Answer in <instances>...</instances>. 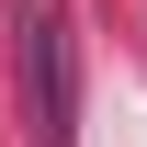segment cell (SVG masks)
Masks as SVG:
<instances>
[{
	"label": "cell",
	"instance_id": "6da1fadb",
	"mask_svg": "<svg viewBox=\"0 0 147 147\" xmlns=\"http://www.w3.org/2000/svg\"><path fill=\"white\" fill-rule=\"evenodd\" d=\"M23 79H34V147H79V45L57 11L23 23Z\"/></svg>",
	"mask_w": 147,
	"mask_h": 147
}]
</instances>
